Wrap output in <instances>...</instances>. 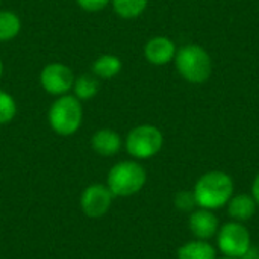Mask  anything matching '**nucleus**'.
Instances as JSON below:
<instances>
[{"instance_id": "obj_3", "label": "nucleus", "mask_w": 259, "mask_h": 259, "mask_svg": "<svg viewBox=\"0 0 259 259\" xmlns=\"http://www.w3.org/2000/svg\"><path fill=\"white\" fill-rule=\"evenodd\" d=\"M147 181V173L137 161L117 162L108 173L106 185L114 197H129L143 190Z\"/></svg>"}, {"instance_id": "obj_16", "label": "nucleus", "mask_w": 259, "mask_h": 259, "mask_svg": "<svg viewBox=\"0 0 259 259\" xmlns=\"http://www.w3.org/2000/svg\"><path fill=\"white\" fill-rule=\"evenodd\" d=\"M73 88H74V96L79 100H90L97 94L99 82L96 77H93L90 74H82L80 77L74 79Z\"/></svg>"}, {"instance_id": "obj_19", "label": "nucleus", "mask_w": 259, "mask_h": 259, "mask_svg": "<svg viewBox=\"0 0 259 259\" xmlns=\"http://www.w3.org/2000/svg\"><path fill=\"white\" fill-rule=\"evenodd\" d=\"M175 206L182 212H193L197 208V202L193 191H179L175 196Z\"/></svg>"}, {"instance_id": "obj_10", "label": "nucleus", "mask_w": 259, "mask_h": 259, "mask_svg": "<svg viewBox=\"0 0 259 259\" xmlns=\"http://www.w3.org/2000/svg\"><path fill=\"white\" fill-rule=\"evenodd\" d=\"M144 56L153 65H165L176 56V46L167 36H155L144 46Z\"/></svg>"}, {"instance_id": "obj_8", "label": "nucleus", "mask_w": 259, "mask_h": 259, "mask_svg": "<svg viewBox=\"0 0 259 259\" xmlns=\"http://www.w3.org/2000/svg\"><path fill=\"white\" fill-rule=\"evenodd\" d=\"M41 87L53 96L67 94L74 85L73 70L61 62H52L46 65L39 74Z\"/></svg>"}, {"instance_id": "obj_20", "label": "nucleus", "mask_w": 259, "mask_h": 259, "mask_svg": "<svg viewBox=\"0 0 259 259\" xmlns=\"http://www.w3.org/2000/svg\"><path fill=\"white\" fill-rule=\"evenodd\" d=\"M77 3L87 12H99L108 6L109 0H77Z\"/></svg>"}, {"instance_id": "obj_15", "label": "nucleus", "mask_w": 259, "mask_h": 259, "mask_svg": "<svg viewBox=\"0 0 259 259\" xmlns=\"http://www.w3.org/2000/svg\"><path fill=\"white\" fill-rule=\"evenodd\" d=\"M21 29L20 17L12 11H0V42L14 39Z\"/></svg>"}, {"instance_id": "obj_9", "label": "nucleus", "mask_w": 259, "mask_h": 259, "mask_svg": "<svg viewBox=\"0 0 259 259\" xmlns=\"http://www.w3.org/2000/svg\"><path fill=\"white\" fill-rule=\"evenodd\" d=\"M188 228L191 234L196 237V240L209 241L214 238L220 229L219 217L211 211L205 208H196L188 219Z\"/></svg>"}, {"instance_id": "obj_18", "label": "nucleus", "mask_w": 259, "mask_h": 259, "mask_svg": "<svg viewBox=\"0 0 259 259\" xmlns=\"http://www.w3.org/2000/svg\"><path fill=\"white\" fill-rule=\"evenodd\" d=\"M17 114V105L14 97L0 90V124H8L9 121L14 120Z\"/></svg>"}, {"instance_id": "obj_24", "label": "nucleus", "mask_w": 259, "mask_h": 259, "mask_svg": "<svg viewBox=\"0 0 259 259\" xmlns=\"http://www.w3.org/2000/svg\"><path fill=\"white\" fill-rule=\"evenodd\" d=\"M223 259H237V258H226V256H225V258Z\"/></svg>"}, {"instance_id": "obj_13", "label": "nucleus", "mask_w": 259, "mask_h": 259, "mask_svg": "<svg viewBox=\"0 0 259 259\" xmlns=\"http://www.w3.org/2000/svg\"><path fill=\"white\" fill-rule=\"evenodd\" d=\"M178 259H217V252L209 241L193 240L178 249Z\"/></svg>"}, {"instance_id": "obj_6", "label": "nucleus", "mask_w": 259, "mask_h": 259, "mask_svg": "<svg viewBox=\"0 0 259 259\" xmlns=\"http://www.w3.org/2000/svg\"><path fill=\"white\" fill-rule=\"evenodd\" d=\"M217 247L226 258L240 259L252 246L249 229L240 222H228L217 232Z\"/></svg>"}, {"instance_id": "obj_7", "label": "nucleus", "mask_w": 259, "mask_h": 259, "mask_svg": "<svg viewBox=\"0 0 259 259\" xmlns=\"http://www.w3.org/2000/svg\"><path fill=\"white\" fill-rule=\"evenodd\" d=\"M114 194L103 184H91L80 194V209L90 219H100L111 209Z\"/></svg>"}, {"instance_id": "obj_17", "label": "nucleus", "mask_w": 259, "mask_h": 259, "mask_svg": "<svg viewBox=\"0 0 259 259\" xmlns=\"http://www.w3.org/2000/svg\"><path fill=\"white\" fill-rule=\"evenodd\" d=\"M149 0H112L114 11L123 18H135L141 15Z\"/></svg>"}, {"instance_id": "obj_4", "label": "nucleus", "mask_w": 259, "mask_h": 259, "mask_svg": "<svg viewBox=\"0 0 259 259\" xmlns=\"http://www.w3.org/2000/svg\"><path fill=\"white\" fill-rule=\"evenodd\" d=\"M82 105L76 96L64 94L58 97L49 109L50 127L61 137H70L76 134L82 124Z\"/></svg>"}, {"instance_id": "obj_2", "label": "nucleus", "mask_w": 259, "mask_h": 259, "mask_svg": "<svg viewBox=\"0 0 259 259\" xmlns=\"http://www.w3.org/2000/svg\"><path fill=\"white\" fill-rule=\"evenodd\" d=\"M175 62L179 74L190 83H203L211 77V56L203 47L197 44L182 46L176 52Z\"/></svg>"}, {"instance_id": "obj_11", "label": "nucleus", "mask_w": 259, "mask_h": 259, "mask_svg": "<svg viewBox=\"0 0 259 259\" xmlns=\"http://www.w3.org/2000/svg\"><path fill=\"white\" fill-rule=\"evenodd\" d=\"M91 147L100 156H114L121 149V137L112 129H100L91 137Z\"/></svg>"}, {"instance_id": "obj_1", "label": "nucleus", "mask_w": 259, "mask_h": 259, "mask_svg": "<svg viewBox=\"0 0 259 259\" xmlns=\"http://www.w3.org/2000/svg\"><path fill=\"white\" fill-rule=\"evenodd\" d=\"M193 193L199 208L220 209L234 196V181L225 171H208L197 179Z\"/></svg>"}, {"instance_id": "obj_21", "label": "nucleus", "mask_w": 259, "mask_h": 259, "mask_svg": "<svg viewBox=\"0 0 259 259\" xmlns=\"http://www.w3.org/2000/svg\"><path fill=\"white\" fill-rule=\"evenodd\" d=\"M252 197L255 199L256 205L259 206V173L255 176L253 184H252Z\"/></svg>"}, {"instance_id": "obj_25", "label": "nucleus", "mask_w": 259, "mask_h": 259, "mask_svg": "<svg viewBox=\"0 0 259 259\" xmlns=\"http://www.w3.org/2000/svg\"><path fill=\"white\" fill-rule=\"evenodd\" d=\"M258 259H259V258H258Z\"/></svg>"}, {"instance_id": "obj_22", "label": "nucleus", "mask_w": 259, "mask_h": 259, "mask_svg": "<svg viewBox=\"0 0 259 259\" xmlns=\"http://www.w3.org/2000/svg\"><path fill=\"white\" fill-rule=\"evenodd\" d=\"M259 258V250L258 247H255V246H250L249 247V250L241 256L240 259H258Z\"/></svg>"}, {"instance_id": "obj_5", "label": "nucleus", "mask_w": 259, "mask_h": 259, "mask_svg": "<svg viewBox=\"0 0 259 259\" xmlns=\"http://www.w3.org/2000/svg\"><path fill=\"white\" fill-rule=\"evenodd\" d=\"M164 146L162 132L152 124H140L126 137V150L135 159H149L161 152Z\"/></svg>"}, {"instance_id": "obj_12", "label": "nucleus", "mask_w": 259, "mask_h": 259, "mask_svg": "<svg viewBox=\"0 0 259 259\" xmlns=\"http://www.w3.org/2000/svg\"><path fill=\"white\" fill-rule=\"evenodd\" d=\"M228 214L232 220L244 223L249 222L258 209V205L252 194H237L232 196L231 200L228 202Z\"/></svg>"}, {"instance_id": "obj_23", "label": "nucleus", "mask_w": 259, "mask_h": 259, "mask_svg": "<svg viewBox=\"0 0 259 259\" xmlns=\"http://www.w3.org/2000/svg\"><path fill=\"white\" fill-rule=\"evenodd\" d=\"M2 74H3V62L0 59V77H2Z\"/></svg>"}, {"instance_id": "obj_14", "label": "nucleus", "mask_w": 259, "mask_h": 259, "mask_svg": "<svg viewBox=\"0 0 259 259\" xmlns=\"http://www.w3.org/2000/svg\"><path fill=\"white\" fill-rule=\"evenodd\" d=\"M121 70V61L115 55H102L93 64V73L102 79H112Z\"/></svg>"}]
</instances>
